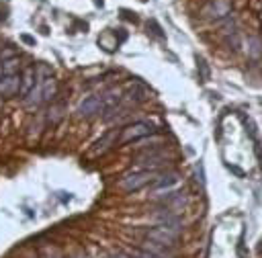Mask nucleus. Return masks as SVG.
<instances>
[{"label":"nucleus","mask_w":262,"mask_h":258,"mask_svg":"<svg viewBox=\"0 0 262 258\" xmlns=\"http://www.w3.org/2000/svg\"><path fill=\"white\" fill-rule=\"evenodd\" d=\"M76 258H88V256H86V254H78Z\"/></svg>","instance_id":"4be33fe9"},{"label":"nucleus","mask_w":262,"mask_h":258,"mask_svg":"<svg viewBox=\"0 0 262 258\" xmlns=\"http://www.w3.org/2000/svg\"><path fill=\"white\" fill-rule=\"evenodd\" d=\"M154 131H156V129H154L151 123H147V121H137V123H131V125H127V127L121 129V133H119V137H117V143H119V145H125V143L135 141V139H143V137L151 135Z\"/></svg>","instance_id":"f257e3e1"},{"label":"nucleus","mask_w":262,"mask_h":258,"mask_svg":"<svg viewBox=\"0 0 262 258\" xmlns=\"http://www.w3.org/2000/svg\"><path fill=\"white\" fill-rule=\"evenodd\" d=\"M196 61H199V70H201V78H203V80H209V68H207V61H205V59H201V57H199Z\"/></svg>","instance_id":"2eb2a0df"},{"label":"nucleus","mask_w":262,"mask_h":258,"mask_svg":"<svg viewBox=\"0 0 262 258\" xmlns=\"http://www.w3.org/2000/svg\"><path fill=\"white\" fill-rule=\"evenodd\" d=\"M111 258H129V256H125V254H123V252H117V254H113V256H111Z\"/></svg>","instance_id":"412c9836"},{"label":"nucleus","mask_w":262,"mask_h":258,"mask_svg":"<svg viewBox=\"0 0 262 258\" xmlns=\"http://www.w3.org/2000/svg\"><path fill=\"white\" fill-rule=\"evenodd\" d=\"M231 10V2L229 0H213L203 12L211 18H221V16H227Z\"/></svg>","instance_id":"6e6552de"},{"label":"nucleus","mask_w":262,"mask_h":258,"mask_svg":"<svg viewBox=\"0 0 262 258\" xmlns=\"http://www.w3.org/2000/svg\"><path fill=\"white\" fill-rule=\"evenodd\" d=\"M178 233H180V229H174V227H168V225H158V227H151V229H147V240L149 242H154V244H158V246H164V248H172L174 244H176V240H178Z\"/></svg>","instance_id":"f03ea898"},{"label":"nucleus","mask_w":262,"mask_h":258,"mask_svg":"<svg viewBox=\"0 0 262 258\" xmlns=\"http://www.w3.org/2000/svg\"><path fill=\"white\" fill-rule=\"evenodd\" d=\"M176 182H178V176H176V174H168V176H162L160 180H156V182H154V192H158V190H164V188L168 190V188H170V186H174Z\"/></svg>","instance_id":"f8f14e48"},{"label":"nucleus","mask_w":262,"mask_h":258,"mask_svg":"<svg viewBox=\"0 0 262 258\" xmlns=\"http://www.w3.org/2000/svg\"><path fill=\"white\" fill-rule=\"evenodd\" d=\"M164 154L162 152H145L143 156H139L137 160H135V164L137 166H141V168H145V170H149V168H158L160 164H164Z\"/></svg>","instance_id":"9d476101"},{"label":"nucleus","mask_w":262,"mask_h":258,"mask_svg":"<svg viewBox=\"0 0 262 258\" xmlns=\"http://www.w3.org/2000/svg\"><path fill=\"white\" fill-rule=\"evenodd\" d=\"M229 170H233V172H235L237 176H244V172H242V170H239L237 166H229Z\"/></svg>","instance_id":"aec40b11"},{"label":"nucleus","mask_w":262,"mask_h":258,"mask_svg":"<svg viewBox=\"0 0 262 258\" xmlns=\"http://www.w3.org/2000/svg\"><path fill=\"white\" fill-rule=\"evenodd\" d=\"M133 258H162V256H158V254H154L149 250H137Z\"/></svg>","instance_id":"dca6fc26"},{"label":"nucleus","mask_w":262,"mask_h":258,"mask_svg":"<svg viewBox=\"0 0 262 258\" xmlns=\"http://www.w3.org/2000/svg\"><path fill=\"white\" fill-rule=\"evenodd\" d=\"M18 86H20V74H14V76H2V78H0V96H12V94H18Z\"/></svg>","instance_id":"1a4fd4ad"},{"label":"nucleus","mask_w":262,"mask_h":258,"mask_svg":"<svg viewBox=\"0 0 262 258\" xmlns=\"http://www.w3.org/2000/svg\"><path fill=\"white\" fill-rule=\"evenodd\" d=\"M250 45H252V47H250V53H252L254 57H258V55H260V41H258V39H250Z\"/></svg>","instance_id":"f3484780"},{"label":"nucleus","mask_w":262,"mask_h":258,"mask_svg":"<svg viewBox=\"0 0 262 258\" xmlns=\"http://www.w3.org/2000/svg\"><path fill=\"white\" fill-rule=\"evenodd\" d=\"M100 113H102L100 96H88V98H84V100L78 104V115H80V117L90 119V117H96V115H100Z\"/></svg>","instance_id":"39448f33"},{"label":"nucleus","mask_w":262,"mask_h":258,"mask_svg":"<svg viewBox=\"0 0 262 258\" xmlns=\"http://www.w3.org/2000/svg\"><path fill=\"white\" fill-rule=\"evenodd\" d=\"M125 96H129V100H133V102H143V100L147 98V90H145V86H143V84L133 82V84H129V88H127Z\"/></svg>","instance_id":"9b49d317"},{"label":"nucleus","mask_w":262,"mask_h":258,"mask_svg":"<svg viewBox=\"0 0 262 258\" xmlns=\"http://www.w3.org/2000/svg\"><path fill=\"white\" fill-rule=\"evenodd\" d=\"M149 27H151V29H154V31H151V33H154V35H156V37H160V39H162V37H164V33H162V29H160V25H158V23H156V20H149V23H147V29H149Z\"/></svg>","instance_id":"a211bd4d"},{"label":"nucleus","mask_w":262,"mask_h":258,"mask_svg":"<svg viewBox=\"0 0 262 258\" xmlns=\"http://www.w3.org/2000/svg\"><path fill=\"white\" fill-rule=\"evenodd\" d=\"M2 76H4V72H2V63H0V78H2Z\"/></svg>","instance_id":"5701e85b"},{"label":"nucleus","mask_w":262,"mask_h":258,"mask_svg":"<svg viewBox=\"0 0 262 258\" xmlns=\"http://www.w3.org/2000/svg\"><path fill=\"white\" fill-rule=\"evenodd\" d=\"M113 145H117V129H113V131H108V133H104L96 143H94V147H92V156H100V154H104V152H108Z\"/></svg>","instance_id":"0eeeda50"},{"label":"nucleus","mask_w":262,"mask_h":258,"mask_svg":"<svg viewBox=\"0 0 262 258\" xmlns=\"http://www.w3.org/2000/svg\"><path fill=\"white\" fill-rule=\"evenodd\" d=\"M2 72H4V76H14V74H18V59H16V57L4 59V61H2Z\"/></svg>","instance_id":"ddd939ff"},{"label":"nucleus","mask_w":262,"mask_h":258,"mask_svg":"<svg viewBox=\"0 0 262 258\" xmlns=\"http://www.w3.org/2000/svg\"><path fill=\"white\" fill-rule=\"evenodd\" d=\"M35 82H37V70H35L33 66L25 68V70H23V74H20V86H18V96H27V94H29V92L33 90Z\"/></svg>","instance_id":"423d86ee"},{"label":"nucleus","mask_w":262,"mask_h":258,"mask_svg":"<svg viewBox=\"0 0 262 258\" xmlns=\"http://www.w3.org/2000/svg\"><path fill=\"white\" fill-rule=\"evenodd\" d=\"M63 111H66V106L63 104H51V109H49V115H47V119H49V123H59L61 121V117H63Z\"/></svg>","instance_id":"4468645a"},{"label":"nucleus","mask_w":262,"mask_h":258,"mask_svg":"<svg viewBox=\"0 0 262 258\" xmlns=\"http://www.w3.org/2000/svg\"><path fill=\"white\" fill-rule=\"evenodd\" d=\"M100 102H102V113H104V119H111L121 102V92L117 88H111L106 90L104 94H100Z\"/></svg>","instance_id":"20e7f679"},{"label":"nucleus","mask_w":262,"mask_h":258,"mask_svg":"<svg viewBox=\"0 0 262 258\" xmlns=\"http://www.w3.org/2000/svg\"><path fill=\"white\" fill-rule=\"evenodd\" d=\"M20 41L27 43V45H35V39H33L31 35H20Z\"/></svg>","instance_id":"6ab92c4d"},{"label":"nucleus","mask_w":262,"mask_h":258,"mask_svg":"<svg viewBox=\"0 0 262 258\" xmlns=\"http://www.w3.org/2000/svg\"><path fill=\"white\" fill-rule=\"evenodd\" d=\"M156 178L154 170H141V172H133V174H125L121 180H119V186L127 192H133V190H139L141 186L149 184L151 180Z\"/></svg>","instance_id":"7ed1b4c3"}]
</instances>
